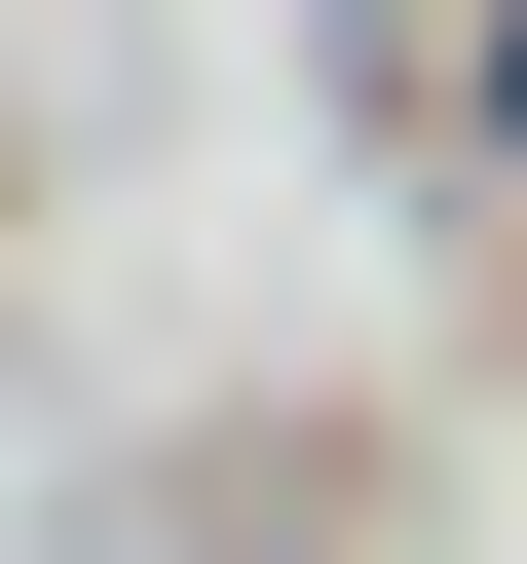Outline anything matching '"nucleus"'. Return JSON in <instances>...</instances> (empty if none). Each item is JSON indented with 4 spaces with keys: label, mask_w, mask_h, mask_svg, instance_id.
<instances>
[{
    "label": "nucleus",
    "mask_w": 527,
    "mask_h": 564,
    "mask_svg": "<svg viewBox=\"0 0 527 564\" xmlns=\"http://www.w3.org/2000/svg\"><path fill=\"white\" fill-rule=\"evenodd\" d=\"M415 113H452V188H527V0H415Z\"/></svg>",
    "instance_id": "1"
}]
</instances>
